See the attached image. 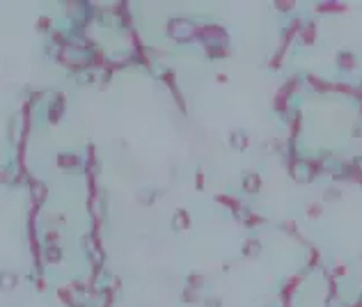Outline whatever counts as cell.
Masks as SVG:
<instances>
[{
	"instance_id": "6da1fadb",
	"label": "cell",
	"mask_w": 362,
	"mask_h": 307,
	"mask_svg": "<svg viewBox=\"0 0 362 307\" xmlns=\"http://www.w3.org/2000/svg\"><path fill=\"white\" fill-rule=\"evenodd\" d=\"M177 39H190L193 37V25L186 21H172V30H170Z\"/></svg>"
},
{
	"instance_id": "7a4b0ae2",
	"label": "cell",
	"mask_w": 362,
	"mask_h": 307,
	"mask_svg": "<svg viewBox=\"0 0 362 307\" xmlns=\"http://www.w3.org/2000/svg\"><path fill=\"white\" fill-rule=\"evenodd\" d=\"M245 188L252 190V193L259 188V179H257V174H248V177H245Z\"/></svg>"
},
{
	"instance_id": "3957f363",
	"label": "cell",
	"mask_w": 362,
	"mask_h": 307,
	"mask_svg": "<svg viewBox=\"0 0 362 307\" xmlns=\"http://www.w3.org/2000/svg\"><path fill=\"white\" fill-rule=\"evenodd\" d=\"M255 252H259V243L257 241L245 243V254H255Z\"/></svg>"
},
{
	"instance_id": "277c9868",
	"label": "cell",
	"mask_w": 362,
	"mask_h": 307,
	"mask_svg": "<svg viewBox=\"0 0 362 307\" xmlns=\"http://www.w3.org/2000/svg\"><path fill=\"white\" fill-rule=\"evenodd\" d=\"M339 60L344 62V65H342V67H346V69H349V67H351V62H353V58H351L349 53H342V55H339Z\"/></svg>"
}]
</instances>
